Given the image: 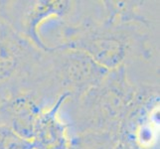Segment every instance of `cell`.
Here are the masks:
<instances>
[{
	"instance_id": "1",
	"label": "cell",
	"mask_w": 160,
	"mask_h": 149,
	"mask_svg": "<svg viewBox=\"0 0 160 149\" xmlns=\"http://www.w3.org/2000/svg\"><path fill=\"white\" fill-rule=\"evenodd\" d=\"M79 99L77 125L86 131H118L121 119L136 99L124 66L109 71L104 79Z\"/></svg>"
},
{
	"instance_id": "2",
	"label": "cell",
	"mask_w": 160,
	"mask_h": 149,
	"mask_svg": "<svg viewBox=\"0 0 160 149\" xmlns=\"http://www.w3.org/2000/svg\"><path fill=\"white\" fill-rule=\"evenodd\" d=\"M51 57L45 60L40 82L46 89L59 91V96L69 95L78 99L98 86L108 70L97 64L89 55L75 49L52 48Z\"/></svg>"
},
{
	"instance_id": "3",
	"label": "cell",
	"mask_w": 160,
	"mask_h": 149,
	"mask_svg": "<svg viewBox=\"0 0 160 149\" xmlns=\"http://www.w3.org/2000/svg\"><path fill=\"white\" fill-rule=\"evenodd\" d=\"M43 51L7 23L0 25V92L24 91L27 81H40ZM8 95V96H9Z\"/></svg>"
},
{
	"instance_id": "4",
	"label": "cell",
	"mask_w": 160,
	"mask_h": 149,
	"mask_svg": "<svg viewBox=\"0 0 160 149\" xmlns=\"http://www.w3.org/2000/svg\"><path fill=\"white\" fill-rule=\"evenodd\" d=\"M67 37L68 41L58 48L80 50L108 71L123 66L131 47L130 34L122 26L70 27Z\"/></svg>"
},
{
	"instance_id": "5",
	"label": "cell",
	"mask_w": 160,
	"mask_h": 149,
	"mask_svg": "<svg viewBox=\"0 0 160 149\" xmlns=\"http://www.w3.org/2000/svg\"><path fill=\"white\" fill-rule=\"evenodd\" d=\"M1 5V13L9 24L22 36L42 50L50 52L49 48L42 41L39 30L46 20L53 17H63L67 15L74 6L71 1H16Z\"/></svg>"
},
{
	"instance_id": "6",
	"label": "cell",
	"mask_w": 160,
	"mask_h": 149,
	"mask_svg": "<svg viewBox=\"0 0 160 149\" xmlns=\"http://www.w3.org/2000/svg\"><path fill=\"white\" fill-rule=\"evenodd\" d=\"M45 108V98L41 92L24 90L5 98L0 106V112L5 124L21 137L32 141L35 124Z\"/></svg>"
},
{
	"instance_id": "7",
	"label": "cell",
	"mask_w": 160,
	"mask_h": 149,
	"mask_svg": "<svg viewBox=\"0 0 160 149\" xmlns=\"http://www.w3.org/2000/svg\"><path fill=\"white\" fill-rule=\"evenodd\" d=\"M69 95H61L50 107L45 108L35 124L32 142L35 149H68L70 137L68 125L59 115Z\"/></svg>"
},
{
	"instance_id": "8",
	"label": "cell",
	"mask_w": 160,
	"mask_h": 149,
	"mask_svg": "<svg viewBox=\"0 0 160 149\" xmlns=\"http://www.w3.org/2000/svg\"><path fill=\"white\" fill-rule=\"evenodd\" d=\"M118 144L115 131H86L70 139L68 149H115Z\"/></svg>"
},
{
	"instance_id": "9",
	"label": "cell",
	"mask_w": 160,
	"mask_h": 149,
	"mask_svg": "<svg viewBox=\"0 0 160 149\" xmlns=\"http://www.w3.org/2000/svg\"><path fill=\"white\" fill-rule=\"evenodd\" d=\"M0 149H35L31 140L25 139L6 124L0 125Z\"/></svg>"
},
{
	"instance_id": "10",
	"label": "cell",
	"mask_w": 160,
	"mask_h": 149,
	"mask_svg": "<svg viewBox=\"0 0 160 149\" xmlns=\"http://www.w3.org/2000/svg\"><path fill=\"white\" fill-rule=\"evenodd\" d=\"M115 149H134V147L126 144V143H124V142H118V144L117 145Z\"/></svg>"
}]
</instances>
